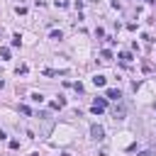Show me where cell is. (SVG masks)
Instances as JSON below:
<instances>
[{"label":"cell","instance_id":"7c38bea8","mask_svg":"<svg viewBox=\"0 0 156 156\" xmlns=\"http://www.w3.org/2000/svg\"><path fill=\"white\" fill-rule=\"evenodd\" d=\"M32 100H34V102H41V100H44V95H39V93H34V95H32Z\"/></svg>","mask_w":156,"mask_h":156},{"label":"cell","instance_id":"277c9868","mask_svg":"<svg viewBox=\"0 0 156 156\" xmlns=\"http://www.w3.org/2000/svg\"><path fill=\"white\" fill-rule=\"evenodd\" d=\"M107 98H110V100H119V98H122V93H119L117 88H107Z\"/></svg>","mask_w":156,"mask_h":156},{"label":"cell","instance_id":"5b68a950","mask_svg":"<svg viewBox=\"0 0 156 156\" xmlns=\"http://www.w3.org/2000/svg\"><path fill=\"white\" fill-rule=\"evenodd\" d=\"M93 83H95V85H98V88H102V85H105V83H107V78H105V76H100V73H98V76H95V78H93Z\"/></svg>","mask_w":156,"mask_h":156},{"label":"cell","instance_id":"6da1fadb","mask_svg":"<svg viewBox=\"0 0 156 156\" xmlns=\"http://www.w3.org/2000/svg\"><path fill=\"white\" fill-rule=\"evenodd\" d=\"M90 136L98 139V141L105 139V129H102V124H93V127H90Z\"/></svg>","mask_w":156,"mask_h":156},{"label":"cell","instance_id":"4fadbf2b","mask_svg":"<svg viewBox=\"0 0 156 156\" xmlns=\"http://www.w3.org/2000/svg\"><path fill=\"white\" fill-rule=\"evenodd\" d=\"M139 156H151V154H149V151H141V154H139Z\"/></svg>","mask_w":156,"mask_h":156},{"label":"cell","instance_id":"3957f363","mask_svg":"<svg viewBox=\"0 0 156 156\" xmlns=\"http://www.w3.org/2000/svg\"><path fill=\"white\" fill-rule=\"evenodd\" d=\"M112 115H115V119H124V115H127V110H124V105H115V110H112Z\"/></svg>","mask_w":156,"mask_h":156},{"label":"cell","instance_id":"8992f818","mask_svg":"<svg viewBox=\"0 0 156 156\" xmlns=\"http://www.w3.org/2000/svg\"><path fill=\"white\" fill-rule=\"evenodd\" d=\"M100 56H102V61H110V58H112V51H110V49H102Z\"/></svg>","mask_w":156,"mask_h":156},{"label":"cell","instance_id":"7a4b0ae2","mask_svg":"<svg viewBox=\"0 0 156 156\" xmlns=\"http://www.w3.org/2000/svg\"><path fill=\"white\" fill-rule=\"evenodd\" d=\"M105 107H107V102H105V98H95V102H93V107H90V110H93L95 115H100V112H102Z\"/></svg>","mask_w":156,"mask_h":156},{"label":"cell","instance_id":"8fae6325","mask_svg":"<svg viewBox=\"0 0 156 156\" xmlns=\"http://www.w3.org/2000/svg\"><path fill=\"white\" fill-rule=\"evenodd\" d=\"M0 56L2 58H10V49H0Z\"/></svg>","mask_w":156,"mask_h":156},{"label":"cell","instance_id":"52a82bcc","mask_svg":"<svg viewBox=\"0 0 156 156\" xmlns=\"http://www.w3.org/2000/svg\"><path fill=\"white\" fill-rule=\"evenodd\" d=\"M119 58H122V61H124V63H129V61H132V58H134V56H132V54H129V51H122V54H119Z\"/></svg>","mask_w":156,"mask_h":156},{"label":"cell","instance_id":"9c48e42d","mask_svg":"<svg viewBox=\"0 0 156 156\" xmlns=\"http://www.w3.org/2000/svg\"><path fill=\"white\" fill-rule=\"evenodd\" d=\"M20 112H22V115H27V117H29V115H32V110H29V107H27V105H20Z\"/></svg>","mask_w":156,"mask_h":156},{"label":"cell","instance_id":"5bb4252c","mask_svg":"<svg viewBox=\"0 0 156 156\" xmlns=\"http://www.w3.org/2000/svg\"><path fill=\"white\" fill-rule=\"evenodd\" d=\"M61 156H73V154H68V151H63V154H61Z\"/></svg>","mask_w":156,"mask_h":156},{"label":"cell","instance_id":"30bf717a","mask_svg":"<svg viewBox=\"0 0 156 156\" xmlns=\"http://www.w3.org/2000/svg\"><path fill=\"white\" fill-rule=\"evenodd\" d=\"M17 15H27V7L24 5H17Z\"/></svg>","mask_w":156,"mask_h":156},{"label":"cell","instance_id":"ba28073f","mask_svg":"<svg viewBox=\"0 0 156 156\" xmlns=\"http://www.w3.org/2000/svg\"><path fill=\"white\" fill-rule=\"evenodd\" d=\"M22 44V37L20 34H12V46H20Z\"/></svg>","mask_w":156,"mask_h":156}]
</instances>
